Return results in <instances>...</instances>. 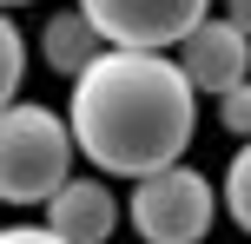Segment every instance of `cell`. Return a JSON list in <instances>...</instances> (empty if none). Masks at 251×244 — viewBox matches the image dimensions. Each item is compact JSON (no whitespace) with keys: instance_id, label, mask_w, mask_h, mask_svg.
<instances>
[{"instance_id":"obj_1","label":"cell","mask_w":251,"mask_h":244,"mask_svg":"<svg viewBox=\"0 0 251 244\" xmlns=\"http://www.w3.org/2000/svg\"><path fill=\"white\" fill-rule=\"evenodd\" d=\"M79 158H93L113 178H152L185 165L199 132V86L185 79L178 53L106 46L66 92Z\"/></svg>"},{"instance_id":"obj_2","label":"cell","mask_w":251,"mask_h":244,"mask_svg":"<svg viewBox=\"0 0 251 244\" xmlns=\"http://www.w3.org/2000/svg\"><path fill=\"white\" fill-rule=\"evenodd\" d=\"M73 158H79V139H73L66 112L26 106V99H13L0 112V198L7 205H40L47 211L79 178Z\"/></svg>"},{"instance_id":"obj_3","label":"cell","mask_w":251,"mask_h":244,"mask_svg":"<svg viewBox=\"0 0 251 244\" xmlns=\"http://www.w3.org/2000/svg\"><path fill=\"white\" fill-rule=\"evenodd\" d=\"M225 211L218 185L205 178L199 165H172V172H152V178L132 185L126 198V218L146 244H205Z\"/></svg>"},{"instance_id":"obj_4","label":"cell","mask_w":251,"mask_h":244,"mask_svg":"<svg viewBox=\"0 0 251 244\" xmlns=\"http://www.w3.org/2000/svg\"><path fill=\"white\" fill-rule=\"evenodd\" d=\"M106 46H139V53H178L205 20L212 0H73Z\"/></svg>"},{"instance_id":"obj_5","label":"cell","mask_w":251,"mask_h":244,"mask_svg":"<svg viewBox=\"0 0 251 244\" xmlns=\"http://www.w3.org/2000/svg\"><path fill=\"white\" fill-rule=\"evenodd\" d=\"M178 66H185V79L199 92L225 99V92H238L245 79H251V33H238L225 13H212V20L178 46Z\"/></svg>"},{"instance_id":"obj_6","label":"cell","mask_w":251,"mask_h":244,"mask_svg":"<svg viewBox=\"0 0 251 244\" xmlns=\"http://www.w3.org/2000/svg\"><path fill=\"white\" fill-rule=\"evenodd\" d=\"M40 224H53L66 244H106V238L119 231V198L106 192L100 178H73V185L47 205Z\"/></svg>"},{"instance_id":"obj_7","label":"cell","mask_w":251,"mask_h":244,"mask_svg":"<svg viewBox=\"0 0 251 244\" xmlns=\"http://www.w3.org/2000/svg\"><path fill=\"white\" fill-rule=\"evenodd\" d=\"M100 53H106V40H100V26H93L79 7H60V13H47V20H40V60H47L53 73L79 79Z\"/></svg>"},{"instance_id":"obj_8","label":"cell","mask_w":251,"mask_h":244,"mask_svg":"<svg viewBox=\"0 0 251 244\" xmlns=\"http://www.w3.org/2000/svg\"><path fill=\"white\" fill-rule=\"evenodd\" d=\"M218 198H225V218L238 224V231L251 238V139L231 152V165H225V185H218Z\"/></svg>"},{"instance_id":"obj_9","label":"cell","mask_w":251,"mask_h":244,"mask_svg":"<svg viewBox=\"0 0 251 244\" xmlns=\"http://www.w3.org/2000/svg\"><path fill=\"white\" fill-rule=\"evenodd\" d=\"M20 79H26V33L20 26H0V92H7V106L20 99Z\"/></svg>"},{"instance_id":"obj_10","label":"cell","mask_w":251,"mask_h":244,"mask_svg":"<svg viewBox=\"0 0 251 244\" xmlns=\"http://www.w3.org/2000/svg\"><path fill=\"white\" fill-rule=\"evenodd\" d=\"M218 126H225L238 145L251 139V79H245L238 92H225V99H218Z\"/></svg>"},{"instance_id":"obj_11","label":"cell","mask_w":251,"mask_h":244,"mask_svg":"<svg viewBox=\"0 0 251 244\" xmlns=\"http://www.w3.org/2000/svg\"><path fill=\"white\" fill-rule=\"evenodd\" d=\"M0 244H66V238L53 231V224H7V231H0Z\"/></svg>"},{"instance_id":"obj_12","label":"cell","mask_w":251,"mask_h":244,"mask_svg":"<svg viewBox=\"0 0 251 244\" xmlns=\"http://www.w3.org/2000/svg\"><path fill=\"white\" fill-rule=\"evenodd\" d=\"M225 20L238 26V33H251V0H225Z\"/></svg>"},{"instance_id":"obj_13","label":"cell","mask_w":251,"mask_h":244,"mask_svg":"<svg viewBox=\"0 0 251 244\" xmlns=\"http://www.w3.org/2000/svg\"><path fill=\"white\" fill-rule=\"evenodd\" d=\"M7 7H33V0H7Z\"/></svg>"},{"instance_id":"obj_14","label":"cell","mask_w":251,"mask_h":244,"mask_svg":"<svg viewBox=\"0 0 251 244\" xmlns=\"http://www.w3.org/2000/svg\"><path fill=\"white\" fill-rule=\"evenodd\" d=\"M245 244H251V238H245Z\"/></svg>"}]
</instances>
